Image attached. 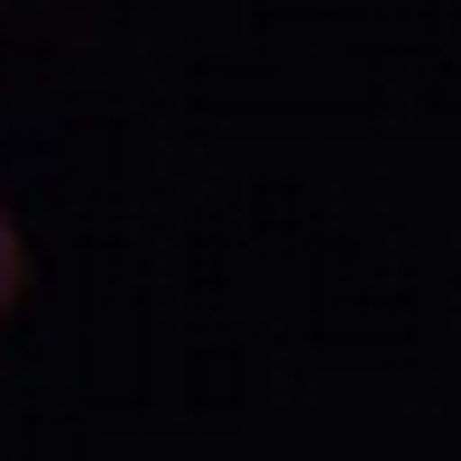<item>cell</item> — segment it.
I'll return each instance as SVG.
<instances>
[{
	"mask_svg": "<svg viewBox=\"0 0 461 461\" xmlns=\"http://www.w3.org/2000/svg\"><path fill=\"white\" fill-rule=\"evenodd\" d=\"M19 286H28V249H19V230H10V212H0V323H10V304H19Z\"/></svg>",
	"mask_w": 461,
	"mask_h": 461,
	"instance_id": "1",
	"label": "cell"
}]
</instances>
